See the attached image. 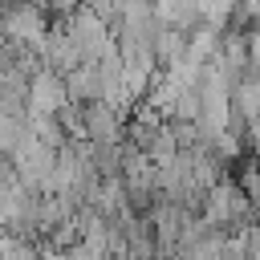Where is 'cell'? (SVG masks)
<instances>
[{
	"instance_id": "1",
	"label": "cell",
	"mask_w": 260,
	"mask_h": 260,
	"mask_svg": "<svg viewBox=\"0 0 260 260\" xmlns=\"http://www.w3.org/2000/svg\"><path fill=\"white\" fill-rule=\"evenodd\" d=\"M203 215H207V219H215V223H219V228H228V232H240L244 223H252V199H248L244 183H240L232 171H228L219 183H211Z\"/></svg>"
},
{
	"instance_id": "9",
	"label": "cell",
	"mask_w": 260,
	"mask_h": 260,
	"mask_svg": "<svg viewBox=\"0 0 260 260\" xmlns=\"http://www.w3.org/2000/svg\"><path fill=\"white\" fill-rule=\"evenodd\" d=\"M232 110L248 122L260 114V77L256 73H244L240 81H232Z\"/></svg>"
},
{
	"instance_id": "12",
	"label": "cell",
	"mask_w": 260,
	"mask_h": 260,
	"mask_svg": "<svg viewBox=\"0 0 260 260\" xmlns=\"http://www.w3.org/2000/svg\"><path fill=\"white\" fill-rule=\"evenodd\" d=\"M248 150H252V154H260V114L248 122Z\"/></svg>"
},
{
	"instance_id": "4",
	"label": "cell",
	"mask_w": 260,
	"mask_h": 260,
	"mask_svg": "<svg viewBox=\"0 0 260 260\" xmlns=\"http://www.w3.org/2000/svg\"><path fill=\"white\" fill-rule=\"evenodd\" d=\"M69 106V89H65V77L57 69H37L28 77V114H61Z\"/></svg>"
},
{
	"instance_id": "7",
	"label": "cell",
	"mask_w": 260,
	"mask_h": 260,
	"mask_svg": "<svg viewBox=\"0 0 260 260\" xmlns=\"http://www.w3.org/2000/svg\"><path fill=\"white\" fill-rule=\"evenodd\" d=\"M219 45H223V28H219V24L199 20V24H191V28H187V53H191V57L211 61V57L219 53Z\"/></svg>"
},
{
	"instance_id": "3",
	"label": "cell",
	"mask_w": 260,
	"mask_h": 260,
	"mask_svg": "<svg viewBox=\"0 0 260 260\" xmlns=\"http://www.w3.org/2000/svg\"><path fill=\"white\" fill-rule=\"evenodd\" d=\"M41 61H45L49 69H57L61 77H65V73H73L77 65H85V53H81V45H77V37L69 32V24H65V16H61V20H53V28H49V37L41 41Z\"/></svg>"
},
{
	"instance_id": "10",
	"label": "cell",
	"mask_w": 260,
	"mask_h": 260,
	"mask_svg": "<svg viewBox=\"0 0 260 260\" xmlns=\"http://www.w3.org/2000/svg\"><path fill=\"white\" fill-rule=\"evenodd\" d=\"M146 154H150L154 162H171V158L179 154V138H175L171 122H162V126L150 134V142H146Z\"/></svg>"
},
{
	"instance_id": "6",
	"label": "cell",
	"mask_w": 260,
	"mask_h": 260,
	"mask_svg": "<svg viewBox=\"0 0 260 260\" xmlns=\"http://www.w3.org/2000/svg\"><path fill=\"white\" fill-rule=\"evenodd\" d=\"M150 49H154V57H158V65L162 69H171L183 53H187V28H179V24H167V20H158V28H154V41H150Z\"/></svg>"
},
{
	"instance_id": "13",
	"label": "cell",
	"mask_w": 260,
	"mask_h": 260,
	"mask_svg": "<svg viewBox=\"0 0 260 260\" xmlns=\"http://www.w3.org/2000/svg\"><path fill=\"white\" fill-rule=\"evenodd\" d=\"M256 162H260V154H256Z\"/></svg>"
},
{
	"instance_id": "5",
	"label": "cell",
	"mask_w": 260,
	"mask_h": 260,
	"mask_svg": "<svg viewBox=\"0 0 260 260\" xmlns=\"http://www.w3.org/2000/svg\"><path fill=\"white\" fill-rule=\"evenodd\" d=\"M81 106H85V138L89 142H126V114L114 102L93 98Z\"/></svg>"
},
{
	"instance_id": "11",
	"label": "cell",
	"mask_w": 260,
	"mask_h": 260,
	"mask_svg": "<svg viewBox=\"0 0 260 260\" xmlns=\"http://www.w3.org/2000/svg\"><path fill=\"white\" fill-rule=\"evenodd\" d=\"M236 4H240V0H199V16L211 20V24H219V28H228Z\"/></svg>"
},
{
	"instance_id": "2",
	"label": "cell",
	"mask_w": 260,
	"mask_h": 260,
	"mask_svg": "<svg viewBox=\"0 0 260 260\" xmlns=\"http://www.w3.org/2000/svg\"><path fill=\"white\" fill-rule=\"evenodd\" d=\"M12 167H16V179H20L24 187H32V191H49L53 171H57V150L32 134V138L12 154Z\"/></svg>"
},
{
	"instance_id": "8",
	"label": "cell",
	"mask_w": 260,
	"mask_h": 260,
	"mask_svg": "<svg viewBox=\"0 0 260 260\" xmlns=\"http://www.w3.org/2000/svg\"><path fill=\"white\" fill-rule=\"evenodd\" d=\"M65 89H69V102H93V98H102L98 65L85 61V65H77L73 73H65Z\"/></svg>"
}]
</instances>
